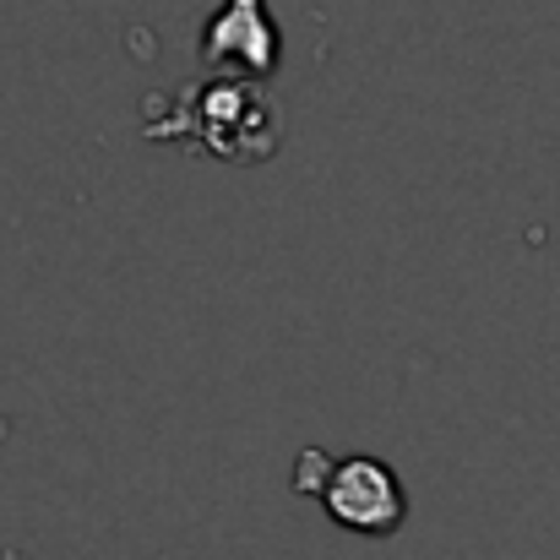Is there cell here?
Listing matches in <instances>:
<instances>
[{"label": "cell", "mask_w": 560, "mask_h": 560, "mask_svg": "<svg viewBox=\"0 0 560 560\" xmlns=\"http://www.w3.org/2000/svg\"><path fill=\"white\" fill-rule=\"evenodd\" d=\"M190 131L201 137L218 159H234V164H256L278 148V109L245 88V82H218V88H186V104H180V120L159 137H175Z\"/></svg>", "instance_id": "6da1fadb"}, {"label": "cell", "mask_w": 560, "mask_h": 560, "mask_svg": "<svg viewBox=\"0 0 560 560\" xmlns=\"http://www.w3.org/2000/svg\"><path fill=\"white\" fill-rule=\"evenodd\" d=\"M332 523L354 528V534H392L408 517V495L397 485V474L375 457H349L332 468L327 490H322Z\"/></svg>", "instance_id": "7a4b0ae2"}, {"label": "cell", "mask_w": 560, "mask_h": 560, "mask_svg": "<svg viewBox=\"0 0 560 560\" xmlns=\"http://www.w3.org/2000/svg\"><path fill=\"white\" fill-rule=\"evenodd\" d=\"M229 11L212 16V27L201 33V60L207 66H223V60H240L250 71H272L278 66V33L267 27L261 16V0H223Z\"/></svg>", "instance_id": "3957f363"}]
</instances>
